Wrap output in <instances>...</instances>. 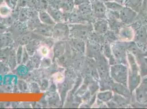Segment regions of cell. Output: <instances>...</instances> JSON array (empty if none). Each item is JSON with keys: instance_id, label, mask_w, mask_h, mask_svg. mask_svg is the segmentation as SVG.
Instances as JSON below:
<instances>
[{"instance_id": "obj_1", "label": "cell", "mask_w": 147, "mask_h": 109, "mask_svg": "<svg viewBox=\"0 0 147 109\" xmlns=\"http://www.w3.org/2000/svg\"><path fill=\"white\" fill-rule=\"evenodd\" d=\"M112 77L117 82L126 85L127 81V69L123 65H117L111 68Z\"/></svg>"}, {"instance_id": "obj_2", "label": "cell", "mask_w": 147, "mask_h": 109, "mask_svg": "<svg viewBox=\"0 0 147 109\" xmlns=\"http://www.w3.org/2000/svg\"><path fill=\"white\" fill-rule=\"evenodd\" d=\"M137 99L139 101L147 100V79L144 80L137 90Z\"/></svg>"}, {"instance_id": "obj_3", "label": "cell", "mask_w": 147, "mask_h": 109, "mask_svg": "<svg viewBox=\"0 0 147 109\" xmlns=\"http://www.w3.org/2000/svg\"><path fill=\"white\" fill-rule=\"evenodd\" d=\"M38 17L40 21L45 24L54 25L55 24V22L52 17H51L48 13L46 12L43 11H41L39 12Z\"/></svg>"}, {"instance_id": "obj_4", "label": "cell", "mask_w": 147, "mask_h": 109, "mask_svg": "<svg viewBox=\"0 0 147 109\" xmlns=\"http://www.w3.org/2000/svg\"><path fill=\"white\" fill-rule=\"evenodd\" d=\"M66 29L62 25H57L53 31V36L55 38H61L65 36Z\"/></svg>"}, {"instance_id": "obj_5", "label": "cell", "mask_w": 147, "mask_h": 109, "mask_svg": "<svg viewBox=\"0 0 147 109\" xmlns=\"http://www.w3.org/2000/svg\"><path fill=\"white\" fill-rule=\"evenodd\" d=\"M37 15V13L34 11L32 10L31 9L29 8H24L20 13V19L23 20H26L31 17H34L33 15Z\"/></svg>"}, {"instance_id": "obj_6", "label": "cell", "mask_w": 147, "mask_h": 109, "mask_svg": "<svg viewBox=\"0 0 147 109\" xmlns=\"http://www.w3.org/2000/svg\"><path fill=\"white\" fill-rule=\"evenodd\" d=\"M45 25H38L37 26V30H38V33L44 35H46V36H49V34L51 33V31H50V29H51V27H49L48 26H45Z\"/></svg>"}, {"instance_id": "obj_7", "label": "cell", "mask_w": 147, "mask_h": 109, "mask_svg": "<svg viewBox=\"0 0 147 109\" xmlns=\"http://www.w3.org/2000/svg\"><path fill=\"white\" fill-rule=\"evenodd\" d=\"M11 13V9L7 5H2L0 7V15L3 18L7 17Z\"/></svg>"}, {"instance_id": "obj_8", "label": "cell", "mask_w": 147, "mask_h": 109, "mask_svg": "<svg viewBox=\"0 0 147 109\" xmlns=\"http://www.w3.org/2000/svg\"><path fill=\"white\" fill-rule=\"evenodd\" d=\"M33 4L39 8H46L48 6L47 0H33Z\"/></svg>"}, {"instance_id": "obj_9", "label": "cell", "mask_w": 147, "mask_h": 109, "mask_svg": "<svg viewBox=\"0 0 147 109\" xmlns=\"http://www.w3.org/2000/svg\"><path fill=\"white\" fill-rule=\"evenodd\" d=\"M112 97V94L110 92H107L104 93H100L98 94V98L103 101H108L110 100Z\"/></svg>"}, {"instance_id": "obj_10", "label": "cell", "mask_w": 147, "mask_h": 109, "mask_svg": "<svg viewBox=\"0 0 147 109\" xmlns=\"http://www.w3.org/2000/svg\"><path fill=\"white\" fill-rule=\"evenodd\" d=\"M49 49L46 46H41L38 49V54L42 57H46L49 54Z\"/></svg>"}, {"instance_id": "obj_11", "label": "cell", "mask_w": 147, "mask_h": 109, "mask_svg": "<svg viewBox=\"0 0 147 109\" xmlns=\"http://www.w3.org/2000/svg\"><path fill=\"white\" fill-rule=\"evenodd\" d=\"M114 54L117 57V58H118L120 60L123 58V57L125 56V54H124L123 51L122 49L120 48L119 47H117V48L114 49Z\"/></svg>"}, {"instance_id": "obj_12", "label": "cell", "mask_w": 147, "mask_h": 109, "mask_svg": "<svg viewBox=\"0 0 147 109\" xmlns=\"http://www.w3.org/2000/svg\"><path fill=\"white\" fill-rule=\"evenodd\" d=\"M106 5L109 8L114 11H120L122 8L121 6L115 3H106Z\"/></svg>"}, {"instance_id": "obj_13", "label": "cell", "mask_w": 147, "mask_h": 109, "mask_svg": "<svg viewBox=\"0 0 147 109\" xmlns=\"http://www.w3.org/2000/svg\"><path fill=\"white\" fill-rule=\"evenodd\" d=\"M7 5L11 9L16 8L18 4V0H6Z\"/></svg>"}, {"instance_id": "obj_14", "label": "cell", "mask_w": 147, "mask_h": 109, "mask_svg": "<svg viewBox=\"0 0 147 109\" xmlns=\"http://www.w3.org/2000/svg\"><path fill=\"white\" fill-rule=\"evenodd\" d=\"M33 2L32 0H18V5L19 6L25 7L28 6L30 3Z\"/></svg>"}, {"instance_id": "obj_15", "label": "cell", "mask_w": 147, "mask_h": 109, "mask_svg": "<svg viewBox=\"0 0 147 109\" xmlns=\"http://www.w3.org/2000/svg\"><path fill=\"white\" fill-rule=\"evenodd\" d=\"M54 79L56 82H60L62 81V80H63L64 78V76L63 75V74L60 73H57L55 74V75L53 76Z\"/></svg>"}, {"instance_id": "obj_16", "label": "cell", "mask_w": 147, "mask_h": 109, "mask_svg": "<svg viewBox=\"0 0 147 109\" xmlns=\"http://www.w3.org/2000/svg\"><path fill=\"white\" fill-rule=\"evenodd\" d=\"M104 10L103 6H102V5H100V4L97 5L96 9V12L98 13H102L104 12Z\"/></svg>"}, {"instance_id": "obj_17", "label": "cell", "mask_w": 147, "mask_h": 109, "mask_svg": "<svg viewBox=\"0 0 147 109\" xmlns=\"http://www.w3.org/2000/svg\"><path fill=\"white\" fill-rule=\"evenodd\" d=\"M22 48H20L19 49L17 54V61L18 63H19L20 62V61H22Z\"/></svg>"}, {"instance_id": "obj_18", "label": "cell", "mask_w": 147, "mask_h": 109, "mask_svg": "<svg viewBox=\"0 0 147 109\" xmlns=\"http://www.w3.org/2000/svg\"><path fill=\"white\" fill-rule=\"evenodd\" d=\"M3 1H4V0H0V5H1L3 3Z\"/></svg>"}]
</instances>
